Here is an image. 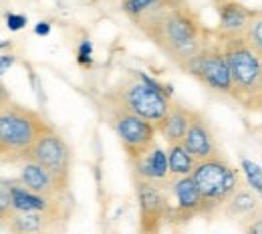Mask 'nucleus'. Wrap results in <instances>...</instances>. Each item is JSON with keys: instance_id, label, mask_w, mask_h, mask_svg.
I'll list each match as a JSON object with an SVG mask.
<instances>
[{"instance_id": "nucleus-1", "label": "nucleus", "mask_w": 262, "mask_h": 234, "mask_svg": "<svg viewBox=\"0 0 262 234\" xmlns=\"http://www.w3.org/2000/svg\"><path fill=\"white\" fill-rule=\"evenodd\" d=\"M133 20L169 61L182 69L188 67L192 57L208 42L198 14L180 0H158L156 6Z\"/></svg>"}, {"instance_id": "nucleus-2", "label": "nucleus", "mask_w": 262, "mask_h": 234, "mask_svg": "<svg viewBox=\"0 0 262 234\" xmlns=\"http://www.w3.org/2000/svg\"><path fill=\"white\" fill-rule=\"evenodd\" d=\"M51 125L33 109L8 99L2 89L0 107V156L4 164H18L31 158L34 143Z\"/></svg>"}, {"instance_id": "nucleus-3", "label": "nucleus", "mask_w": 262, "mask_h": 234, "mask_svg": "<svg viewBox=\"0 0 262 234\" xmlns=\"http://www.w3.org/2000/svg\"><path fill=\"white\" fill-rule=\"evenodd\" d=\"M220 36L234 81L232 97L248 109H262V57L244 34Z\"/></svg>"}, {"instance_id": "nucleus-4", "label": "nucleus", "mask_w": 262, "mask_h": 234, "mask_svg": "<svg viewBox=\"0 0 262 234\" xmlns=\"http://www.w3.org/2000/svg\"><path fill=\"white\" fill-rule=\"evenodd\" d=\"M198 188L206 200L208 214L222 210V206L242 188L238 169L220 154H214L206 160H198L192 172Z\"/></svg>"}, {"instance_id": "nucleus-5", "label": "nucleus", "mask_w": 262, "mask_h": 234, "mask_svg": "<svg viewBox=\"0 0 262 234\" xmlns=\"http://www.w3.org/2000/svg\"><path fill=\"white\" fill-rule=\"evenodd\" d=\"M111 125L119 137L123 152L127 154V160L131 164L143 160L154 147H156V123L149 119L129 111L127 107L119 105L111 113Z\"/></svg>"}, {"instance_id": "nucleus-6", "label": "nucleus", "mask_w": 262, "mask_h": 234, "mask_svg": "<svg viewBox=\"0 0 262 234\" xmlns=\"http://www.w3.org/2000/svg\"><path fill=\"white\" fill-rule=\"evenodd\" d=\"M186 71L192 73L198 81H202L204 85H208L210 89H214L218 93L232 95V91H234V81H232V73H230L228 59L224 55L222 42L208 40L192 57Z\"/></svg>"}, {"instance_id": "nucleus-7", "label": "nucleus", "mask_w": 262, "mask_h": 234, "mask_svg": "<svg viewBox=\"0 0 262 234\" xmlns=\"http://www.w3.org/2000/svg\"><path fill=\"white\" fill-rule=\"evenodd\" d=\"M29 160H34L42 167H47L53 174V178L59 182V186L67 192L69 178H71V160H73L71 147L65 141V137L53 125L38 137Z\"/></svg>"}, {"instance_id": "nucleus-8", "label": "nucleus", "mask_w": 262, "mask_h": 234, "mask_svg": "<svg viewBox=\"0 0 262 234\" xmlns=\"http://www.w3.org/2000/svg\"><path fill=\"white\" fill-rule=\"evenodd\" d=\"M160 180H147L135 176V196L139 204V230L145 234L158 232L167 222L169 198L164 186H158Z\"/></svg>"}, {"instance_id": "nucleus-9", "label": "nucleus", "mask_w": 262, "mask_h": 234, "mask_svg": "<svg viewBox=\"0 0 262 234\" xmlns=\"http://www.w3.org/2000/svg\"><path fill=\"white\" fill-rule=\"evenodd\" d=\"M169 190L176 198V206L169 204V212H167V222L173 224H184L190 222L198 214H208V206L206 200L198 188L196 180L190 176H171L169 182Z\"/></svg>"}, {"instance_id": "nucleus-10", "label": "nucleus", "mask_w": 262, "mask_h": 234, "mask_svg": "<svg viewBox=\"0 0 262 234\" xmlns=\"http://www.w3.org/2000/svg\"><path fill=\"white\" fill-rule=\"evenodd\" d=\"M119 105H123L133 113L149 119L151 123H160L171 107L169 97L164 91L151 87L149 83H145L141 79H139V83H133L123 91V97L119 101Z\"/></svg>"}, {"instance_id": "nucleus-11", "label": "nucleus", "mask_w": 262, "mask_h": 234, "mask_svg": "<svg viewBox=\"0 0 262 234\" xmlns=\"http://www.w3.org/2000/svg\"><path fill=\"white\" fill-rule=\"evenodd\" d=\"M182 143L186 145V150L196 160H206V158L218 154V143H216L214 132H212L210 123L206 121V117L202 113H198V111H194L192 123H190L188 134H186Z\"/></svg>"}, {"instance_id": "nucleus-12", "label": "nucleus", "mask_w": 262, "mask_h": 234, "mask_svg": "<svg viewBox=\"0 0 262 234\" xmlns=\"http://www.w3.org/2000/svg\"><path fill=\"white\" fill-rule=\"evenodd\" d=\"M20 180L29 190H33L36 194H42V196H49V198H61L65 194V190L59 186V182L53 178V174L34 160H27L23 164Z\"/></svg>"}, {"instance_id": "nucleus-13", "label": "nucleus", "mask_w": 262, "mask_h": 234, "mask_svg": "<svg viewBox=\"0 0 262 234\" xmlns=\"http://www.w3.org/2000/svg\"><path fill=\"white\" fill-rule=\"evenodd\" d=\"M216 8L220 16V25H218L220 34H244L248 23L254 16V12L246 10V6H242L236 0H218Z\"/></svg>"}, {"instance_id": "nucleus-14", "label": "nucleus", "mask_w": 262, "mask_h": 234, "mask_svg": "<svg viewBox=\"0 0 262 234\" xmlns=\"http://www.w3.org/2000/svg\"><path fill=\"white\" fill-rule=\"evenodd\" d=\"M192 117H194V111H190L188 107L180 103H171L169 111L165 113V117L160 123H156V127L162 134V137H165L167 143H180L188 134Z\"/></svg>"}, {"instance_id": "nucleus-15", "label": "nucleus", "mask_w": 262, "mask_h": 234, "mask_svg": "<svg viewBox=\"0 0 262 234\" xmlns=\"http://www.w3.org/2000/svg\"><path fill=\"white\" fill-rule=\"evenodd\" d=\"M57 218L47 214V212H18L12 210L10 216L6 220H2V224H8L10 232L14 234H33L42 232L47 228H53V222Z\"/></svg>"}, {"instance_id": "nucleus-16", "label": "nucleus", "mask_w": 262, "mask_h": 234, "mask_svg": "<svg viewBox=\"0 0 262 234\" xmlns=\"http://www.w3.org/2000/svg\"><path fill=\"white\" fill-rule=\"evenodd\" d=\"M131 166L135 167V176L147 178V180H160L164 182L169 176V160H167V152L160 150L158 145L139 162H133Z\"/></svg>"}, {"instance_id": "nucleus-17", "label": "nucleus", "mask_w": 262, "mask_h": 234, "mask_svg": "<svg viewBox=\"0 0 262 234\" xmlns=\"http://www.w3.org/2000/svg\"><path fill=\"white\" fill-rule=\"evenodd\" d=\"M258 210H260L258 198L250 190H242V188L222 206L224 214H228V216H242V218H248V216H252Z\"/></svg>"}, {"instance_id": "nucleus-18", "label": "nucleus", "mask_w": 262, "mask_h": 234, "mask_svg": "<svg viewBox=\"0 0 262 234\" xmlns=\"http://www.w3.org/2000/svg\"><path fill=\"white\" fill-rule=\"evenodd\" d=\"M167 160H169V176H190L196 167V158L186 150V145L180 143H169L167 150Z\"/></svg>"}, {"instance_id": "nucleus-19", "label": "nucleus", "mask_w": 262, "mask_h": 234, "mask_svg": "<svg viewBox=\"0 0 262 234\" xmlns=\"http://www.w3.org/2000/svg\"><path fill=\"white\" fill-rule=\"evenodd\" d=\"M244 36L248 38V42L256 49V53L262 57V12L252 16V20H250L248 27H246Z\"/></svg>"}, {"instance_id": "nucleus-20", "label": "nucleus", "mask_w": 262, "mask_h": 234, "mask_svg": "<svg viewBox=\"0 0 262 234\" xmlns=\"http://www.w3.org/2000/svg\"><path fill=\"white\" fill-rule=\"evenodd\" d=\"M240 166L244 169V174H246L248 184L252 186V190L258 192L262 196V167L258 164H254V162H250V160H242Z\"/></svg>"}, {"instance_id": "nucleus-21", "label": "nucleus", "mask_w": 262, "mask_h": 234, "mask_svg": "<svg viewBox=\"0 0 262 234\" xmlns=\"http://www.w3.org/2000/svg\"><path fill=\"white\" fill-rule=\"evenodd\" d=\"M91 55H93V45H91V40H83V42L79 45V51H77V61H79L81 65H91V63H93Z\"/></svg>"}, {"instance_id": "nucleus-22", "label": "nucleus", "mask_w": 262, "mask_h": 234, "mask_svg": "<svg viewBox=\"0 0 262 234\" xmlns=\"http://www.w3.org/2000/svg\"><path fill=\"white\" fill-rule=\"evenodd\" d=\"M248 224L244 226V230L250 234H262V208L258 212H254L252 216H248Z\"/></svg>"}, {"instance_id": "nucleus-23", "label": "nucleus", "mask_w": 262, "mask_h": 234, "mask_svg": "<svg viewBox=\"0 0 262 234\" xmlns=\"http://www.w3.org/2000/svg\"><path fill=\"white\" fill-rule=\"evenodd\" d=\"M25 25H27V16H23V14L10 12V14L6 16V27H8L10 31H20Z\"/></svg>"}, {"instance_id": "nucleus-24", "label": "nucleus", "mask_w": 262, "mask_h": 234, "mask_svg": "<svg viewBox=\"0 0 262 234\" xmlns=\"http://www.w3.org/2000/svg\"><path fill=\"white\" fill-rule=\"evenodd\" d=\"M12 65H14V57L8 55V53H2V57H0V71L6 73Z\"/></svg>"}, {"instance_id": "nucleus-25", "label": "nucleus", "mask_w": 262, "mask_h": 234, "mask_svg": "<svg viewBox=\"0 0 262 234\" xmlns=\"http://www.w3.org/2000/svg\"><path fill=\"white\" fill-rule=\"evenodd\" d=\"M34 33L40 34V36H47V34L51 33V25H49V23H45V20H40V23L34 27Z\"/></svg>"}]
</instances>
